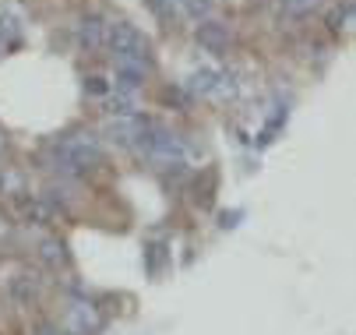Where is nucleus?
Listing matches in <instances>:
<instances>
[{"mask_svg":"<svg viewBox=\"0 0 356 335\" xmlns=\"http://www.w3.org/2000/svg\"><path fill=\"white\" fill-rule=\"evenodd\" d=\"M106 46L113 50V60L117 64L134 67V71H145V74L152 71V42L134 25H127V22L106 25Z\"/></svg>","mask_w":356,"mask_h":335,"instance_id":"f257e3e1","label":"nucleus"},{"mask_svg":"<svg viewBox=\"0 0 356 335\" xmlns=\"http://www.w3.org/2000/svg\"><path fill=\"white\" fill-rule=\"evenodd\" d=\"M99 163H103V145H99V138L74 134V138L60 141V166L67 173H85V170H92Z\"/></svg>","mask_w":356,"mask_h":335,"instance_id":"f03ea898","label":"nucleus"},{"mask_svg":"<svg viewBox=\"0 0 356 335\" xmlns=\"http://www.w3.org/2000/svg\"><path fill=\"white\" fill-rule=\"evenodd\" d=\"M138 149L145 156H152L156 163H166V166H180V156H184V145H180V138L163 131V127H152L145 124L141 134H138Z\"/></svg>","mask_w":356,"mask_h":335,"instance_id":"7ed1b4c3","label":"nucleus"},{"mask_svg":"<svg viewBox=\"0 0 356 335\" xmlns=\"http://www.w3.org/2000/svg\"><path fill=\"white\" fill-rule=\"evenodd\" d=\"M194 39L201 42V50H209V54H216V57H222V54L229 50V28H226L222 22H216V18L197 22Z\"/></svg>","mask_w":356,"mask_h":335,"instance_id":"20e7f679","label":"nucleus"},{"mask_svg":"<svg viewBox=\"0 0 356 335\" xmlns=\"http://www.w3.org/2000/svg\"><path fill=\"white\" fill-rule=\"evenodd\" d=\"M74 39H78L81 50H88V54L103 50V46H106V22L99 15H85L78 22V28H74Z\"/></svg>","mask_w":356,"mask_h":335,"instance_id":"39448f33","label":"nucleus"},{"mask_svg":"<svg viewBox=\"0 0 356 335\" xmlns=\"http://www.w3.org/2000/svg\"><path fill=\"white\" fill-rule=\"evenodd\" d=\"M15 209L32 226H46L49 219H54V209H49L42 198H35V195H15Z\"/></svg>","mask_w":356,"mask_h":335,"instance_id":"423d86ee","label":"nucleus"},{"mask_svg":"<svg viewBox=\"0 0 356 335\" xmlns=\"http://www.w3.org/2000/svg\"><path fill=\"white\" fill-rule=\"evenodd\" d=\"M8 293H11V300H15L18 307H29V304L39 297V279H35L32 272H18V275L8 279Z\"/></svg>","mask_w":356,"mask_h":335,"instance_id":"0eeeda50","label":"nucleus"},{"mask_svg":"<svg viewBox=\"0 0 356 335\" xmlns=\"http://www.w3.org/2000/svg\"><path fill=\"white\" fill-rule=\"evenodd\" d=\"M39 258L49 265V268H67L71 254H67V244L57 240V236H46V240L39 244Z\"/></svg>","mask_w":356,"mask_h":335,"instance_id":"6e6552de","label":"nucleus"},{"mask_svg":"<svg viewBox=\"0 0 356 335\" xmlns=\"http://www.w3.org/2000/svg\"><path fill=\"white\" fill-rule=\"evenodd\" d=\"M219 71H212V67H197L194 74H191V92H197V95H212L216 88H219Z\"/></svg>","mask_w":356,"mask_h":335,"instance_id":"1a4fd4ad","label":"nucleus"},{"mask_svg":"<svg viewBox=\"0 0 356 335\" xmlns=\"http://www.w3.org/2000/svg\"><path fill=\"white\" fill-rule=\"evenodd\" d=\"M141 81H145V71H134V67L117 64V92L131 95V92H138V88H141Z\"/></svg>","mask_w":356,"mask_h":335,"instance_id":"9d476101","label":"nucleus"},{"mask_svg":"<svg viewBox=\"0 0 356 335\" xmlns=\"http://www.w3.org/2000/svg\"><path fill=\"white\" fill-rule=\"evenodd\" d=\"M279 11L286 18H311L318 11V0H279Z\"/></svg>","mask_w":356,"mask_h":335,"instance_id":"9b49d317","label":"nucleus"},{"mask_svg":"<svg viewBox=\"0 0 356 335\" xmlns=\"http://www.w3.org/2000/svg\"><path fill=\"white\" fill-rule=\"evenodd\" d=\"M349 22H353V0H346V4H339V8L328 15V28H332V32L346 28Z\"/></svg>","mask_w":356,"mask_h":335,"instance_id":"f8f14e48","label":"nucleus"},{"mask_svg":"<svg viewBox=\"0 0 356 335\" xmlns=\"http://www.w3.org/2000/svg\"><path fill=\"white\" fill-rule=\"evenodd\" d=\"M184 4V11L194 18V22H205L209 15H212V0H180Z\"/></svg>","mask_w":356,"mask_h":335,"instance_id":"ddd939ff","label":"nucleus"},{"mask_svg":"<svg viewBox=\"0 0 356 335\" xmlns=\"http://www.w3.org/2000/svg\"><path fill=\"white\" fill-rule=\"evenodd\" d=\"M18 39V18L15 15H0V42Z\"/></svg>","mask_w":356,"mask_h":335,"instance_id":"4468645a","label":"nucleus"},{"mask_svg":"<svg viewBox=\"0 0 356 335\" xmlns=\"http://www.w3.org/2000/svg\"><path fill=\"white\" fill-rule=\"evenodd\" d=\"M85 92H88V95H106V92H110V85H106V78L92 74V78H85Z\"/></svg>","mask_w":356,"mask_h":335,"instance_id":"2eb2a0df","label":"nucleus"},{"mask_svg":"<svg viewBox=\"0 0 356 335\" xmlns=\"http://www.w3.org/2000/svg\"><path fill=\"white\" fill-rule=\"evenodd\" d=\"M145 4H148L152 11H156L159 18H166V22L173 18V0H145Z\"/></svg>","mask_w":356,"mask_h":335,"instance_id":"dca6fc26","label":"nucleus"},{"mask_svg":"<svg viewBox=\"0 0 356 335\" xmlns=\"http://www.w3.org/2000/svg\"><path fill=\"white\" fill-rule=\"evenodd\" d=\"M4 187H8V183H4V173H0V195H4Z\"/></svg>","mask_w":356,"mask_h":335,"instance_id":"f3484780","label":"nucleus"}]
</instances>
